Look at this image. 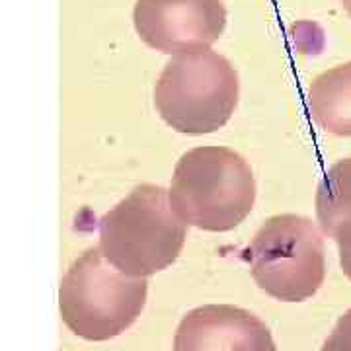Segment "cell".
Here are the masks:
<instances>
[{
  "label": "cell",
  "instance_id": "cell-8",
  "mask_svg": "<svg viewBox=\"0 0 351 351\" xmlns=\"http://www.w3.org/2000/svg\"><path fill=\"white\" fill-rule=\"evenodd\" d=\"M306 104L316 125L332 135L351 137V61L316 76Z\"/></svg>",
  "mask_w": 351,
  "mask_h": 351
},
{
  "label": "cell",
  "instance_id": "cell-6",
  "mask_svg": "<svg viewBox=\"0 0 351 351\" xmlns=\"http://www.w3.org/2000/svg\"><path fill=\"white\" fill-rule=\"evenodd\" d=\"M133 24L141 41L166 55L211 49L223 36V0H137Z\"/></svg>",
  "mask_w": 351,
  "mask_h": 351
},
{
  "label": "cell",
  "instance_id": "cell-9",
  "mask_svg": "<svg viewBox=\"0 0 351 351\" xmlns=\"http://www.w3.org/2000/svg\"><path fill=\"white\" fill-rule=\"evenodd\" d=\"M316 217L322 232L351 250V158H341L330 166L316 189Z\"/></svg>",
  "mask_w": 351,
  "mask_h": 351
},
{
  "label": "cell",
  "instance_id": "cell-2",
  "mask_svg": "<svg viewBox=\"0 0 351 351\" xmlns=\"http://www.w3.org/2000/svg\"><path fill=\"white\" fill-rule=\"evenodd\" d=\"M104 258L131 277H151L178 260L188 225L162 186L141 184L100 219Z\"/></svg>",
  "mask_w": 351,
  "mask_h": 351
},
{
  "label": "cell",
  "instance_id": "cell-10",
  "mask_svg": "<svg viewBox=\"0 0 351 351\" xmlns=\"http://www.w3.org/2000/svg\"><path fill=\"white\" fill-rule=\"evenodd\" d=\"M320 351H351V308L339 318Z\"/></svg>",
  "mask_w": 351,
  "mask_h": 351
},
{
  "label": "cell",
  "instance_id": "cell-7",
  "mask_svg": "<svg viewBox=\"0 0 351 351\" xmlns=\"http://www.w3.org/2000/svg\"><path fill=\"white\" fill-rule=\"evenodd\" d=\"M174 351H277L269 328L232 304L189 311L174 336Z\"/></svg>",
  "mask_w": 351,
  "mask_h": 351
},
{
  "label": "cell",
  "instance_id": "cell-11",
  "mask_svg": "<svg viewBox=\"0 0 351 351\" xmlns=\"http://www.w3.org/2000/svg\"><path fill=\"white\" fill-rule=\"evenodd\" d=\"M339 263H341V271L348 279H351V250H339Z\"/></svg>",
  "mask_w": 351,
  "mask_h": 351
},
{
  "label": "cell",
  "instance_id": "cell-4",
  "mask_svg": "<svg viewBox=\"0 0 351 351\" xmlns=\"http://www.w3.org/2000/svg\"><path fill=\"white\" fill-rule=\"evenodd\" d=\"M240 94L239 73L215 53H182L164 64L154 84V106L178 133L209 135L228 123Z\"/></svg>",
  "mask_w": 351,
  "mask_h": 351
},
{
  "label": "cell",
  "instance_id": "cell-12",
  "mask_svg": "<svg viewBox=\"0 0 351 351\" xmlns=\"http://www.w3.org/2000/svg\"><path fill=\"white\" fill-rule=\"evenodd\" d=\"M341 2V6H343V10L346 12L350 14V18H351V0H339Z\"/></svg>",
  "mask_w": 351,
  "mask_h": 351
},
{
  "label": "cell",
  "instance_id": "cell-3",
  "mask_svg": "<svg viewBox=\"0 0 351 351\" xmlns=\"http://www.w3.org/2000/svg\"><path fill=\"white\" fill-rule=\"evenodd\" d=\"M147 277H131L90 248L61 279L59 311L66 328L88 339L106 341L137 320L147 302Z\"/></svg>",
  "mask_w": 351,
  "mask_h": 351
},
{
  "label": "cell",
  "instance_id": "cell-1",
  "mask_svg": "<svg viewBox=\"0 0 351 351\" xmlns=\"http://www.w3.org/2000/svg\"><path fill=\"white\" fill-rule=\"evenodd\" d=\"M168 195L186 225L226 232L252 213L256 180L250 164L237 151L197 147L178 160Z\"/></svg>",
  "mask_w": 351,
  "mask_h": 351
},
{
  "label": "cell",
  "instance_id": "cell-5",
  "mask_svg": "<svg viewBox=\"0 0 351 351\" xmlns=\"http://www.w3.org/2000/svg\"><path fill=\"white\" fill-rule=\"evenodd\" d=\"M246 260L258 287L283 302L311 299L326 277L324 240L301 215L269 217L252 239Z\"/></svg>",
  "mask_w": 351,
  "mask_h": 351
}]
</instances>
